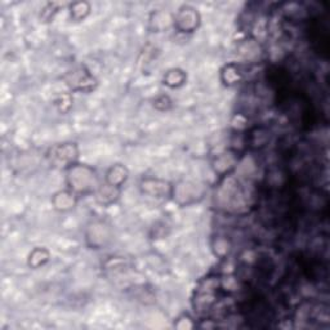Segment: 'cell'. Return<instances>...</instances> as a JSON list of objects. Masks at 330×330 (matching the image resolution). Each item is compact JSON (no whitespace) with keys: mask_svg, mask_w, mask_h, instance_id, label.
<instances>
[{"mask_svg":"<svg viewBox=\"0 0 330 330\" xmlns=\"http://www.w3.org/2000/svg\"><path fill=\"white\" fill-rule=\"evenodd\" d=\"M222 74L226 75V84H235L237 83V81H240V79H241V73H240L239 68L235 66V64H228Z\"/></svg>","mask_w":330,"mask_h":330,"instance_id":"obj_7","label":"cell"},{"mask_svg":"<svg viewBox=\"0 0 330 330\" xmlns=\"http://www.w3.org/2000/svg\"><path fill=\"white\" fill-rule=\"evenodd\" d=\"M185 78L186 76L185 74H183V71L172 70V71H168V74L165 75V78H164V81H165L167 85L172 86V88H175V86H180L185 83Z\"/></svg>","mask_w":330,"mask_h":330,"instance_id":"obj_6","label":"cell"},{"mask_svg":"<svg viewBox=\"0 0 330 330\" xmlns=\"http://www.w3.org/2000/svg\"><path fill=\"white\" fill-rule=\"evenodd\" d=\"M69 185L74 191L86 192L96 186L97 177L93 170L84 165H71L69 170Z\"/></svg>","mask_w":330,"mask_h":330,"instance_id":"obj_1","label":"cell"},{"mask_svg":"<svg viewBox=\"0 0 330 330\" xmlns=\"http://www.w3.org/2000/svg\"><path fill=\"white\" fill-rule=\"evenodd\" d=\"M54 205L57 209H70L75 205V195L71 192H59L54 197Z\"/></svg>","mask_w":330,"mask_h":330,"instance_id":"obj_5","label":"cell"},{"mask_svg":"<svg viewBox=\"0 0 330 330\" xmlns=\"http://www.w3.org/2000/svg\"><path fill=\"white\" fill-rule=\"evenodd\" d=\"M74 158H76V148L74 145H62L58 146L53 150V155H52V159H53L54 163L57 164H70V167L73 165Z\"/></svg>","mask_w":330,"mask_h":330,"instance_id":"obj_3","label":"cell"},{"mask_svg":"<svg viewBox=\"0 0 330 330\" xmlns=\"http://www.w3.org/2000/svg\"><path fill=\"white\" fill-rule=\"evenodd\" d=\"M68 81L74 89H79V91H91V89H93L94 84H96L93 76L84 69H79V70L74 71L73 75L70 76Z\"/></svg>","mask_w":330,"mask_h":330,"instance_id":"obj_2","label":"cell"},{"mask_svg":"<svg viewBox=\"0 0 330 330\" xmlns=\"http://www.w3.org/2000/svg\"><path fill=\"white\" fill-rule=\"evenodd\" d=\"M174 326L178 327V329H192V327L196 326V322L193 321L192 317H190L188 314H183L182 316L178 317L174 322Z\"/></svg>","mask_w":330,"mask_h":330,"instance_id":"obj_8","label":"cell"},{"mask_svg":"<svg viewBox=\"0 0 330 330\" xmlns=\"http://www.w3.org/2000/svg\"><path fill=\"white\" fill-rule=\"evenodd\" d=\"M126 178H128V172H126L125 167H123V165H115L108 172L107 183L115 186V187H120L125 182Z\"/></svg>","mask_w":330,"mask_h":330,"instance_id":"obj_4","label":"cell"}]
</instances>
